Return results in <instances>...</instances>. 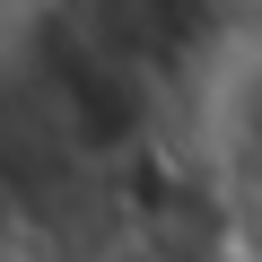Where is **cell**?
Instances as JSON below:
<instances>
[{"label": "cell", "mask_w": 262, "mask_h": 262, "mask_svg": "<svg viewBox=\"0 0 262 262\" xmlns=\"http://www.w3.org/2000/svg\"><path fill=\"white\" fill-rule=\"evenodd\" d=\"M0 262H18V236H9V210H0Z\"/></svg>", "instance_id": "1"}]
</instances>
